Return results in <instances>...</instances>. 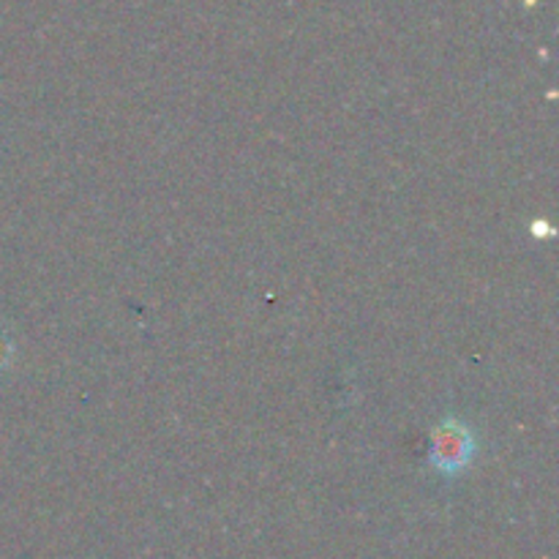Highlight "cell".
Returning a JSON list of instances; mask_svg holds the SVG:
<instances>
[{
  "label": "cell",
  "instance_id": "2",
  "mask_svg": "<svg viewBox=\"0 0 559 559\" xmlns=\"http://www.w3.org/2000/svg\"><path fill=\"white\" fill-rule=\"evenodd\" d=\"M5 355H9V342H5L3 333H0V364L5 360Z\"/></svg>",
  "mask_w": 559,
  "mask_h": 559
},
{
  "label": "cell",
  "instance_id": "1",
  "mask_svg": "<svg viewBox=\"0 0 559 559\" xmlns=\"http://www.w3.org/2000/svg\"><path fill=\"white\" fill-rule=\"evenodd\" d=\"M475 453V440L459 420H445L435 431V448H431V462L442 473H459L467 467Z\"/></svg>",
  "mask_w": 559,
  "mask_h": 559
}]
</instances>
